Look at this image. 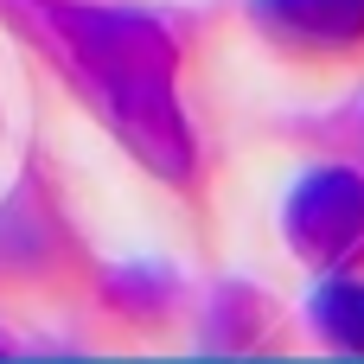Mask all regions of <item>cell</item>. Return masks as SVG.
I'll return each instance as SVG.
<instances>
[{
	"label": "cell",
	"mask_w": 364,
	"mask_h": 364,
	"mask_svg": "<svg viewBox=\"0 0 364 364\" xmlns=\"http://www.w3.org/2000/svg\"><path fill=\"white\" fill-rule=\"evenodd\" d=\"M250 32L307 70H352L364 64V0H243Z\"/></svg>",
	"instance_id": "cell-3"
},
{
	"label": "cell",
	"mask_w": 364,
	"mask_h": 364,
	"mask_svg": "<svg viewBox=\"0 0 364 364\" xmlns=\"http://www.w3.org/2000/svg\"><path fill=\"white\" fill-rule=\"evenodd\" d=\"M179 288H173V275H154V269H115L109 282H102V301H109V314H122V320H147V326H160L173 307Z\"/></svg>",
	"instance_id": "cell-6"
},
{
	"label": "cell",
	"mask_w": 364,
	"mask_h": 364,
	"mask_svg": "<svg viewBox=\"0 0 364 364\" xmlns=\"http://www.w3.org/2000/svg\"><path fill=\"white\" fill-rule=\"evenodd\" d=\"M275 301H262L256 288H224L205 314V346L211 352H256L269 333H275Z\"/></svg>",
	"instance_id": "cell-5"
},
{
	"label": "cell",
	"mask_w": 364,
	"mask_h": 364,
	"mask_svg": "<svg viewBox=\"0 0 364 364\" xmlns=\"http://www.w3.org/2000/svg\"><path fill=\"white\" fill-rule=\"evenodd\" d=\"M307 326L320 346L364 358V275H326L307 301Z\"/></svg>",
	"instance_id": "cell-4"
},
{
	"label": "cell",
	"mask_w": 364,
	"mask_h": 364,
	"mask_svg": "<svg viewBox=\"0 0 364 364\" xmlns=\"http://www.w3.org/2000/svg\"><path fill=\"white\" fill-rule=\"evenodd\" d=\"M282 237L320 275H364V173L358 166L307 173L288 192Z\"/></svg>",
	"instance_id": "cell-2"
},
{
	"label": "cell",
	"mask_w": 364,
	"mask_h": 364,
	"mask_svg": "<svg viewBox=\"0 0 364 364\" xmlns=\"http://www.w3.org/2000/svg\"><path fill=\"white\" fill-rule=\"evenodd\" d=\"M0 13L160 186L205 205V154L179 102L186 45L160 13L102 0H0Z\"/></svg>",
	"instance_id": "cell-1"
}]
</instances>
